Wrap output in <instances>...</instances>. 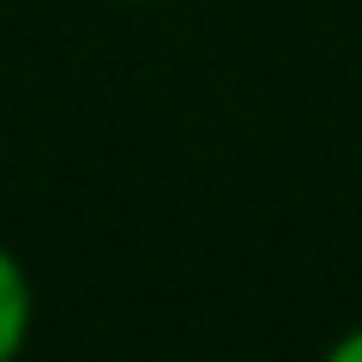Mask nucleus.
I'll list each match as a JSON object with an SVG mask.
<instances>
[{"instance_id":"nucleus-1","label":"nucleus","mask_w":362,"mask_h":362,"mask_svg":"<svg viewBox=\"0 0 362 362\" xmlns=\"http://www.w3.org/2000/svg\"><path fill=\"white\" fill-rule=\"evenodd\" d=\"M30 326H37V290H30V272L13 247L0 242V362H18L30 344Z\"/></svg>"},{"instance_id":"nucleus-2","label":"nucleus","mask_w":362,"mask_h":362,"mask_svg":"<svg viewBox=\"0 0 362 362\" xmlns=\"http://www.w3.org/2000/svg\"><path fill=\"white\" fill-rule=\"evenodd\" d=\"M320 362H362V326H350V332H338L332 344H326Z\"/></svg>"},{"instance_id":"nucleus-3","label":"nucleus","mask_w":362,"mask_h":362,"mask_svg":"<svg viewBox=\"0 0 362 362\" xmlns=\"http://www.w3.org/2000/svg\"><path fill=\"white\" fill-rule=\"evenodd\" d=\"M127 6H145V0H127Z\"/></svg>"}]
</instances>
